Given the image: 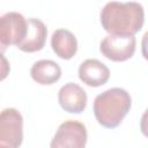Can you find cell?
<instances>
[{
  "label": "cell",
  "instance_id": "1",
  "mask_svg": "<svg viewBox=\"0 0 148 148\" xmlns=\"http://www.w3.org/2000/svg\"><path fill=\"white\" fill-rule=\"evenodd\" d=\"M101 24L109 35L134 36L145 22V10L141 3L135 1H110L102 8Z\"/></svg>",
  "mask_w": 148,
  "mask_h": 148
},
{
  "label": "cell",
  "instance_id": "2",
  "mask_svg": "<svg viewBox=\"0 0 148 148\" xmlns=\"http://www.w3.org/2000/svg\"><path fill=\"white\" fill-rule=\"evenodd\" d=\"M132 106L130 94L123 88H110L97 95L94 101V114L99 125L114 128L120 125Z\"/></svg>",
  "mask_w": 148,
  "mask_h": 148
},
{
  "label": "cell",
  "instance_id": "3",
  "mask_svg": "<svg viewBox=\"0 0 148 148\" xmlns=\"http://www.w3.org/2000/svg\"><path fill=\"white\" fill-rule=\"evenodd\" d=\"M23 141V117L18 110L7 108L0 111V145L18 148Z\"/></svg>",
  "mask_w": 148,
  "mask_h": 148
},
{
  "label": "cell",
  "instance_id": "4",
  "mask_svg": "<svg viewBox=\"0 0 148 148\" xmlns=\"http://www.w3.org/2000/svg\"><path fill=\"white\" fill-rule=\"evenodd\" d=\"M27 32V18L17 12H8L0 16V53L8 46L22 42Z\"/></svg>",
  "mask_w": 148,
  "mask_h": 148
},
{
  "label": "cell",
  "instance_id": "5",
  "mask_svg": "<svg viewBox=\"0 0 148 148\" xmlns=\"http://www.w3.org/2000/svg\"><path fill=\"white\" fill-rule=\"evenodd\" d=\"M87 139V128L82 123L66 120L59 125L50 148H86Z\"/></svg>",
  "mask_w": 148,
  "mask_h": 148
},
{
  "label": "cell",
  "instance_id": "6",
  "mask_svg": "<svg viewBox=\"0 0 148 148\" xmlns=\"http://www.w3.org/2000/svg\"><path fill=\"white\" fill-rule=\"evenodd\" d=\"M136 39L134 36L108 35L99 45L102 54L112 61H126L135 52Z\"/></svg>",
  "mask_w": 148,
  "mask_h": 148
},
{
  "label": "cell",
  "instance_id": "7",
  "mask_svg": "<svg viewBox=\"0 0 148 148\" xmlns=\"http://www.w3.org/2000/svg\"><path fill=\"white\" fill-rule=\"evenodd\" d=\"M87 92L74 82H68L59 89L58 102L62 110L69 113H81L87 106Z\"/></svg>",
  "mask_w": 148,
  "mask_h": 148
},
{
  "label": "cell",
  "instance_id": "8",
  "mask_svg": "<svg viewBox=\"0 0 148 148\" xmlns=\"http://www.w3.org/2000/svg\"><path fill=\"white\" fill-rule=\"evenodd\" d=\"M46 36H47V29L44 22L35 17L28 18L25 36L22 39V42L18 43L16 46L18 50L29 53L40 51L45 45Z\"/></svg>",
  "mask_w": 148,
  "mask_h": 148
},
{
  "label": "cell",
  "instance_id": "9",
  "mask_svg": "<svg viewBox=\"0 0 148 148\" xmlns=\"http://www.w3.org/2000/svg\"><path fill=\"white\" fill-rule=\"evenodd\" d=\"M80 80L89 87H101L110 77V69L97 59H87L79 67Z\"/></svg>",
  "mask_w": 148,
  "mask_h": 148
},
{
  "label": "cell",
  "instance_id": "10",
  "mask_svg": "<svg viewBox=\"0 0 148 148\" xmlns=\"http://www.w3.org/2000/svg\"><path fill=\"white\" fill-rule=\"evenodd\" d=\"M53 52L61 59H72L77 51V39L75 35L67 29H57L51 37Z\"/></svg>",
  "mask_w": 148,
  "mask_h": 148
},
{
  "label": "cell",
  "instance_id": "11",
  "mask_svg": "<svg viewBox=\"0 0 148 148\" xmlns=\"http://www.w3.org/2000/svg\"><path fill=\"white\" fill-rule=\"evenodd\" d=\"M30 75L35 82L43 86H49L56 83L60 79L61 68L59 64L53 60L42 59L32 65L30 69Z\"/></svg>",
  "mask_w": 148,
  "mask_h": 148
},
{
  "label": "cell",
  "instance_id": "12",
  "mask_svg": "<svg viewBox=\"0 0 148 148\" xmlns=\"http://www.w3.org/2000/svg\"><path fill=\"white\" fill-rule=\"evenodd\" d=\"M10 72V65H9V61L7 60V58L0 53V81L5 80L8 74Z\"/></svg>",
  "mask_w": 148,
  "mask_h": 148
},
{
  "label": "cell",
  "instance_id": "13",
  "mask_svg": "<svg viewBox=\"0 0 148 148\" xmlns=\"http://www.w3.org/2000/svg\"><path fill=\"white\" fill-rule=\"evenodd\" d=\"M0 148H9V147H7V146H3V145H0Z\"/></svg>",
  "mask_w": 148,
  "mask_h": 148
}]
</instances>
